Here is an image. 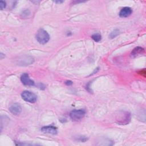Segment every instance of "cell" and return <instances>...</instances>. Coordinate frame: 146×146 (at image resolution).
<instances>
[{
    "instance_id": "5b68a950",
    "label": "cell",
    "mask_w": 146,
    "mask_h": 146,
    "mask_svg": "<svg viewBox=\"0 0 146 146\" xmlns=\"http://www.w3.org/2000/svg\"><path fill=\"white\" fill-rule=\"evenodd\" d=\"M21 80L22 83L25 86H33L35 85L34 82L30 78L29 74L27 73H24L21 75Z\"/></svg>"
},
{
    "instance_id": "5bb4252c",
    "label": "cell",
    "mask_w": 146,
    "mask_h": 146,
    "mask_svg": "<svg viewBox=\"0 0 146 146\" xmlns=\"http://www.w3.org/2000/svg\"><path fill=\"white\" fill-rule=\"evenodd\" d=\"M65 84L67 86H70V85H71L72 84V82L71 81V80H67V81H66Z\"/></svg>"
},
{
    "instance_id": "3957f363",
    "label": "cell",
    "mask_w": 146,
    "mask_h": 146,
    "mask_svg": "<svg viewBox=\"0 0 146 146\" xmlns=\"http://www.w3.org/2000/svg\"><path fill=\"white\" fill-rule=\"evenodd\" d=\"M86 112L84 110H75L72 111L70 113V117L72 120L78 121L81 120L85 116Z\"/></svg>"
},
{
    "instance_id": "52a82bcc",
    "label": "cell",
    "mask_w": 146,
    "mask_h": 146,
    "mask_svg": "<svg viewBox=\"0 0 146 146\" xmlns=\"http://www.w3.org/2000/svg\"><path fill=\"white\" fill-rule=\"evenodd\" d=\"M41 131L44 133L51 134V135H55L57 133L56 128L52 125L43 127L41 129Z\"/></svg>"
},
{
    "instance_id": "4fadbf2b",
    "label": "cell",
    "mask_w": 146,
    "mask_h": 146,
    "mask_svg": "<svg viewBox=\"0 0 146 146\" xmlns=\"http://www.w3.org/2000/svg\"><path fill=\"white\" fill-rule=\"evenodd\" d=\"M6 2L5 1H1L0 2V8H1V10H3L6 7Z\"/></svg>"
},
{
    "instance_id": "ba28073f",
    "label": "cell",
    "mask_w": 146,
    "mask_h": 146,
    "mask_svg": "<svg viewBox=\"0 0 146 146\" xmlns=\"http://www.w3.org/2000/svg\"><path fill=\"white\" fill-rule=\"evenodd\" d=\"M132 13L131 8L129 7H124L121 9L119 12V16L121 18H125L129 17Z\"/></svg>"
},
{
    "instance_id": "9c48e42d",
    "label": "cell",
    "mask_w": 146,
    "mask_h": 146,
    "mask_svg": "<svg viewBox=\"0 0 146 146\" xmlns=\"http://www.w3.org/2000/svg\"><path fill=\"white\" fill-rule=\"evenodd\" d=\"M144 52V49L141 47H135L132 51L131 52V56L132 58H135L141 55Z\"/></svg>"
},
{
    "instance_id": "8992f818",
    "label": "cell",
    "mask_w": 146,
    "mask_h": 146,
    "mask_svg": "<svg viewBox=\"0 0 146 146\" xmlns=\"http://www.w3.org/2000/svg\"><path fill=\"white\" fill-rule=\"evenodd\" d=\"M9 111L12 114L14 115H18L21 112L22 108L18 103H14L10 107Z\"/></svg>"
},
{
    "instance_id": "2e32d148",
    "label": "cell",
    "mask_w": 146,
    "mask_h": 146,
    "mask_svg": "<svg viewBox=\"0 0 146 146\" xmlns=\"http://www.w3.org/2000/svg\"><path fill=\"white\" fill-rule=\"evenodd\" d=\"M64 1H55V2L56 3H63Z\"/></svg>"
},
{
    "instance_id": "7a4b0ae2",
    "label": "cell",
    "mask_w": 146,
    "mask_h": 146,
    "mask_svg": "<svg viewBox=\"0 0 146 146\" xmlns=\"http://www.w3.org/2000/svg\"><path fill=\"white\" fill-rule=\"evenodd\" d=\"M36 39L40 44H44L48 42L50 39V35L46 30L40 29L36 33Z\"/></svg>"
},
{
    "instance_id": "30bf717a",
    "label": "cell",
    "mask_w": 146,
    "mask_h": 146,
    "mask_svg": "<svg viewBox=\"0 0 146 146\" xmlns=\"http://www.w3.org/2000/svg\"><path fill=\"white\" fill-rule=\"evenodd\" d=\"M119 34H120V31L118 29H115L110 33V34L109 35V38L110 39H113L116 37Z\"/></svg>"
},
{
    "instance_id": "8fae6325",
    "label": "cell",
    "mask_w": 146,
    "mask_h": 146,
    "mask_svg": "<svg viewBox=\"0 0 146 146\" xmlns=\"http://www.w3.org/2000/svg\"><path fill=\"white\" fill-rule=\"evenodd\" d=\"M91 38H92V39L96 42H98L99 41L101 40L102 39V36L99 33H95L92 36Z\"/></svg>"
},
{
    "instance_id": "6da1fadb",
    "label": "cell",
    "mask_w": 146,
    "mask_h": 146,
    "mask_svg": "<svg viewBox=\"0 0 146 146\" xmlns=\"http://www.w3.org/2000/svg\"><path fill=\"white\" fill-rule=\"evenodd\" d=\"M116 121L117 124H127L131 120V115L130 113L127 111H119L117 114Z\"/></svg>"
},
{
    "instance_id": "277c9868",
    "label": "cell",
    "mask_w": 146,
    "mask_h": 146,
    "mask_svg": "<svg viewBox=\"0 0 146 146\" xmlns=\"http://www.w3.org/2000/svg\"><path fill=\"white\" fill-rule=\"evenodd\" d=\"M21 97L25 101L31 103H35L37 100V96L34 93L29 91H24L21 94Z\"/></svg>"
},
{
    "instance_id": "7c38bea8",
    "label": "cell",
    "mask_w": 146,
    "mask_h": 146,
    "mask_svg": "<svg viewBox=\"0 0 146 146\" xmlns=\"http://www.w3.org/2000/svg\"><path fill=\"white\" fill-rule=\"evenodd\" d=\"M87 138L84 136H78L77 138V140L80 142H85L87 140Z\"/></svg>"
},
{
    "instance_id": "9a60e30c",
    "label": "cell",
    "mask_w": 146,
    "mask_h": 146,
    "mask_svg": "<svg viewBox=\"0 0 146 146\" xmlns=\"http://www.w3.org/2000/svg\"><path fill=\"white\" fill-rule=\"evenodd\" d=\"M0 56H1V59H3V57H5V55H4L3 54H2V53H1Z\"/></svg>"
}]
</instances>
